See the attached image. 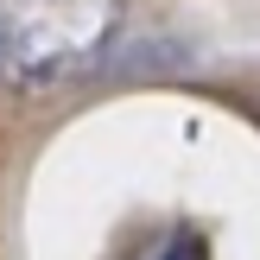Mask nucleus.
I'll use <instances>...</instances> for the list:
<instances>
[{
    "label": "nucleus",
    "instance_id": "1",
    "mask_svg": "<svg viewBox=\"0 0 260 260\" xmlns=\"http://www.w3.org/2000/svg\"><path fill=\"white\" fill-rule=\"evenodd\" d=\"M121 38V0H0V76L13 89H63Z\"/></svg>",
    "mask_w": 260,
    "mask_h": 260
},
{
    "label": "nucleus",
    "instance_id": "2",
    "mask_svg": "<svg viewBox=\"0 0 260 260\" xmlns=\"http://www.w3.org/2000/svg\"><path fill=\"white\" fill-rule=\"evenodd\" d=\"M134 260H203V241L190 235V229H152Z\"/></svg>",
    "mask_w": 260,
    "mask_h": 260
}]
</instances>
